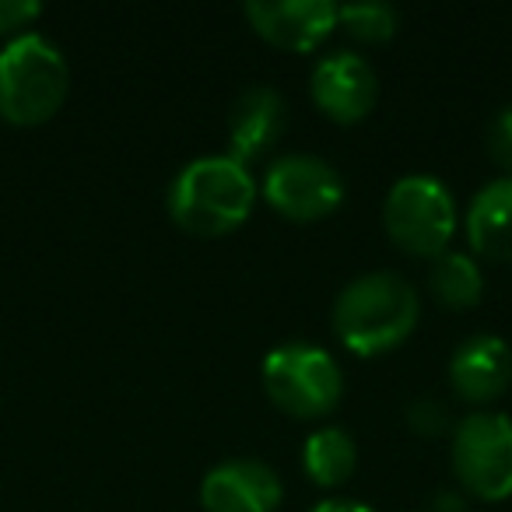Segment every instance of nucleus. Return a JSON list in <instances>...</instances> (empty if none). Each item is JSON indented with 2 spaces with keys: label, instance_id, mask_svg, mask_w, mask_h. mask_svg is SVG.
Instances as JSON below:
<instances>
[{
  "label": "nucleus",
  "instance_id": "4",
  "mask_svg": "<svg viewBox=\"0 0 512 512\" xmlns=\"http://www.w3.org/2000/svg\"><path fill=\"white\" fill-rule=\"evenodd\" d=\"M264 390L292 418H323L341 404L344 372L327 348L309 341H285L267 351Z\"/></svg>",
  "mask_w": 512,
  "mask_h": 512
},
{
  "label": "nucleus",
  "instance_id": "3",
  "mask_svg": "<svg viewBox=\"0 0 512 512\" xmlns=\"http://www.w3.org/2000/svg\"><path fill=\"white\" fill-rule=\"evenodd\" d=\"M71 88L67 57L50 36L29 29L0 46V116L18 127L43 123Z\"/></svg>",
  "mask_w": 512,
  "mask_h": 512
},
{
  "label": "nucleus",
  "instance_id": "1",
  "mask_svg": "<svg viewBox=\"0 0 512 512\" xmlns=\"http://www.w3.org/2000/svg\"><path fill=\"white\" fill-rule=\"evenodd\" d=\"M421 316L418 288L397 271H365L334 299V334L355 355H383L411 337Z\"/></svg>",
  "mask_w": 512,
  "mask_h": 512
},
{
  "label": "nucleus",
  "instance_id": "5",
  "mask_svg": "<svg viewBox=\"0 0 512 512\" xmlns=\"http://www.w3.org/2000/svg\"><path fill=\"white\" fill-rule=\"evenodd\" d=\"M383 225L390 239L411 256H439L456 232L453 190L439 176L407 172L386 190Z\"/></svg>",
  "mask_w": 512,
  "mask_h": 512
},
{
  "label": "nucleus",
  "instance_id": "9",
  "mask_svg": "<svg viewBox=\"0 0 512 512\" xmlns=\"http://www.w3.org/2000/svg\"><path fill=\"white\" fill-rule=\"evenodd\" d=\"M313 102L337 123H355L372 113L379 95L376 67L355 50H330L309 74Z\"/></svg>",
  "mask_w": 512,
  "mask_h": 512
},
{
  "label": "nucleus",
  "instance_id": "18",
  "mask_svg": "<svg viewBox=\"0 0 512 512\" xmlns=\"http://www.w3.org/2000/svg\"><path fill=\"white\" fill-rule=\"evenodd\" d=\"M39 15H43L39 0H0V36H22V32H29L25 25L36 22Z\"/></svg>",
  "mask_w": 512,
  "mask_h": 512
},
{
  "label": "nucleus",
  "instance_id": "16",
  "mask_svg": "<svg viewBox=\"0 0 512 512\" xmlns=\"http://www.w3.org/2000/svg\"><path fill=\"white\" fill-rule=\"evenodd\" d=\"M337 25H344V32L358 43H386L397 32L400 11L390 0H355V4H341Z\"/></svg>",
  "mask_w": 512,
  "mask_h": 512
},
{
  "label": "nucleus",
  "instance_id": "11",
  "mask_svg": "<svg viewBox=\"0 0 512 512\" xmlns=\"http://www.w3.org/2000/svg\"><path fill=\"white\" fill-rule=\"evenodd\" d=\"M228 155L249 165L264 158L288 127V102L274 85H249L228 109Z\"/></svg>",
  "mask_w": 512,
  "mask_h": 512
},
{
  "label": "nucleus",
  "instance_id": "12",
  "mask_svg": "<svg viewBox=\"0 0 512 512\" xmlns=\"http://www.w3.org/2000/svg\"><path fill=\"white\" fill-rule=\"evenodd\" d=\"M449 383L463 400H495L512 383V348L498 334H470L449 355Z\"/></svg>",
  "mask_w": 512,
  "mask_h": 512
},
{
  "label": "nucleus",
  "instance_id": "7",
  "mask_svg": "<svg viewBox=\"0 0 512 512\" xmlns=\"http://www.w3.org/2000/svg\"><path fill=\"white\" fill-rule=\"evenodd\" d=\"M264 197L292 221L327 218L344 200V176L337 165L313 151H288L264 172Z\"/></svg>",
  "mask_w": 512,
  "mask_h": 512
},
{
  "label": "nucleus",
  "instance_id": "14",
  "mask_svg": "<svg viewBox=\"0 0 512 512\" xmlns=\"http://www.w3.org/2000/svg\"><path fill=\"white\" fill-rule=\"evenodd\" d=\"M358 467V446L341 425H320L302 442V470L323 488L344 484Z\"/></svg>",
  "mask_w": 512,
  "mask_h": 512
},
{
  "label": "nucleus",
  "instance_id": "8",
  "mask_svg": "<svg viewBox=\"0 0 512 512\" xmlns=\"http://www.w3.org/2000/svg\"><path fill=\"white\" fill-rule=\"evenodd\" d=\"M285 498L278 470L256 456H228L200 481V505L207 512H278Z\"/></svg>",
  "mask_w": 512,
  "mask_h": 512
},
{
  "label": "nucleus",
  "instance_id": "6",
  "mask_svg": "<svg viewBox=\"0 0 512 512\" xmlns=\"http://www.w3.org/2000/svg\"><path fill=\"white\" fill-rule=\"evenodd\" d=\"M453 474L484 502L512 495V418L502 411H474L453 428Z\"/></svg>",
  "mask_w": 512,
  "mask_h": 512
},
{
  "label": "nucleus",
  "instance_id": "15",
  "mask_svg": "<svg viewBox=\"0 0 512 512\" xmlns=\"http://www.w3.org/2000/svg\"><path fill=\"white\" fill-rule=\"evenodd\" d=\"M428 288L442 306L470 309L484 295V271L477 256L463 253V249H442L439 256H432V267H428Z\"/></svg>",
  "mask_w": 512,
  "mask_h": 512
},
{
  "label": "nucleus",
  "instance_id": "13",
  "mask_svg": "<svg viewBox=\"0 0 512 512\" xmlns=\"http://www.w3.org/2000/svg\"><path fill=\"white\" fill-rule=\"evenodd\" d=\"M467 235L474 253L512 260V172L495 176L470 197Z\"/></svg>",
  "mask_w": 512,
  "mask_h": 512
},
{
  "label": "nucleus",
  "instance_id": "17",
  "mask_svg": "<svg viewBox=\"0 0 512 512\" xmlns=\"http://www.w3.org/2000/svg\"><path fill=\"white\" fill-rule=\"evenodd\" d=\"M484 148H488L491 162L498 169L512 172V102L502 106L495 116L488 120V134H484Z\"/></svg>",
  "mask_w": 512,
  "mask_h": 512
},
{
  "label": "nucleus",
  "instance_id": "2",
  "mask_svg": "<svg viewBox=\"0 0 512 512\" xmlns=\"http://www.w3.org/2000/svg\"><path fill=\"white\" fill-rule=\"evenodd\" d=\"M256 204V179L249 165L228 151L190 158L172 176L165 207L172 221L193 235H225L249 218Z\"/></svg>",
  "mask_w": 512,
  "mask_h": 512
},
{
  "label": "nucleus",
  "instance_id": "19",
  "mask_svg": "<svg viewBox=\"0 0 512 512\" xmlns=\"http://www.w3.org/2000/svg\"><path fill=\"white\" fill-rule=\"evenodd\" d=\"M309 512H376V509L358 502V498H323V502H316Z\"/></svg>",
  "mask_w": 512,
  "mask_h": 512
},
{
  "label": "nucleus",
  "instance_id": "10",
  "mask_svg": "<svg viewBox=\"0 0 512 512\" xmlns=\"http://www.w3.org/2000/svg\"><path fill=\"white\" fill-rule=\"evenodd\" d=\"M256 36L285 50H316L337 29L341 4L334 0H246L242 8Z\"/></svg>",
  "mask_w": 512,
  "mask_h": 512
}]
</instances>
